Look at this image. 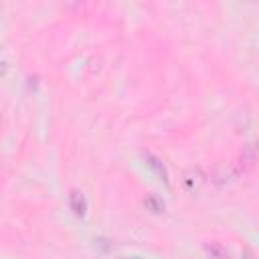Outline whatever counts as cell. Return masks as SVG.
Returning <instances> with one entry per match:
<instances>
[{"mask_svg":"<svg viewBox=\"0 0 259 259\" xmlns=\"http://www.w3.org/2000/svg\"><path fill=\"white\" fill-rule=\"evenodd\" d=\"M146 206H148L152 212H162V210H164V200L158 198L156 194H148V196H146Z\"/></svg>","mask_w":259,"mask_h":259,"instance_id":"5b68a950","label":"cell"},{"mask_svg":"<svg viewBox=\"0 0 259 259\" xmlns=\"http://www.w3.org/2000/svg\"><path fill=\"white\" fill-rule=\"evenodd\" d=\"M144 160H146V164L156 172V176L168 184V170H166V166L162 164V160H160V158H156V156H154V154H150V152H144Z\"/></svg>","mask_w":259,"mask_h":259,"instance_id":"3957f363","label":"cell"},{"mask_svg":"<svg viewBox=\"0 0 259 259\" xmlns=\"http://www.w3.org/2000/svg\"><path fill=\"white\" fill-rule=\"evenodd\" d=\"M241 259H255V257H253V253H251L249 249H243V253H241Z\"/></svg>","mask_w":259,"mask_h":259,"instance_id":"8992f818","label":"cell"},{"mask_svg":"<svg viewBox=\"0 0 259 259\" xmlns=\"http://www.w3.org/2000/svg\"><path fill=\"white\" fill-rule=\"evenodd\" d=\"M204 251L208 253L210 259H229L227 249H225L221 243H217V241H208V243H204Z\"/></svg>","mask_w":259,"mask_h":259,"instance_id":"277c9868","label":"cell"},{"mask_svg":"<svg viewBox=\"0 0 259 259\" xmlns=\"http://www.w3.org/2000/svg\"><path fill=\"white\" fill-rule=\"evenodd\" d=\"M204 182H206V174H204L198 166L188 168V170L184 172V176H182V184H184V188H186L190 194L200 192V188L204 186Z\"/></svg>","mask_w":259,"mask_h":259,"instance_id":"6da1fadb","label":"cell"},{"mask_svg":"<svg viewBox=\"0 0 259 259\" xmlns=\"http://www.w3.org/2000/svg\"><path fill=\"white\" fill-rule=\"evenodd\" d=\"M69 208L73 210L75 217H85L87 212V200L79 190H71L69 192Z\"/></svg>","mask_w":259,"mask_h":259,"instance_id":"7a4b0ae2","label":"cell"}]
</instances>
